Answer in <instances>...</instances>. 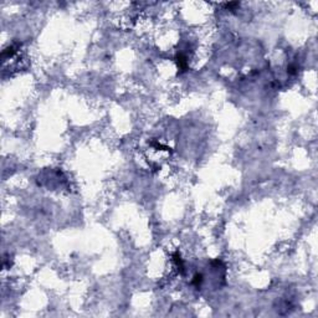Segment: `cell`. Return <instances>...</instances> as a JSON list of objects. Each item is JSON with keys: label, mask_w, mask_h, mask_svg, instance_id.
<instances>
[{"label": "cell", "mask_w": 318, "mask_h": 318, "mask_svg": "<svg viewBox=\"0 0 318 318\" xmlns=\"http://www.w3.org/2000/svg\"><path fill=\"white\" fill-rule=\"evenodd\" d=\"M201 283H203V275H200V273H196V275L194 276L193 285H194L195 287H198V288H199Z\"/></svg>", "instance_id": "6da1fadb"}]
</instances>
